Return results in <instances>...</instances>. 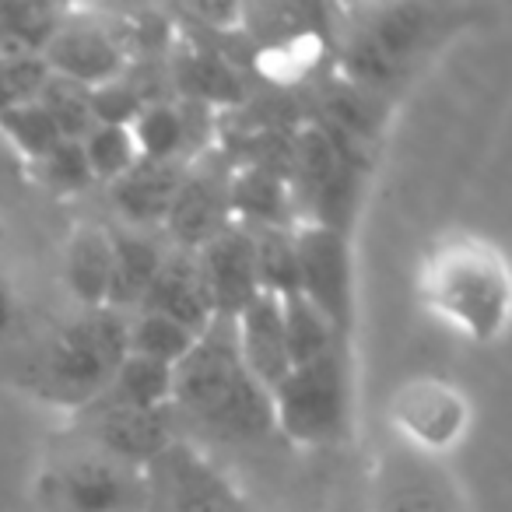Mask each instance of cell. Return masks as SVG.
<instances>
[{
    "label": "cell",
    "instance_id": "31",
    "mask_svg": "<svg viewBox=\"0 0 512 512\" xmlns=\"http://www.w3.org/2000/svg\"><path fill=\"white\" fill-rule=\"evenodd\" d=\"M46 81H50V71L36 53L0 50V109L39 99Z\"/></svg>",
    "mask_w": 512,
    "mask_h": 512
},
{
    "label": "cell",
    "instance_id": "16",
    "mask_svg": "<svg viewBox=\"0 0 512 512\" xmlns=\"http://www.w3.org/2000/svg\"><path fill=\"white\" fill-rule=\"evenodd\" d=\"M137 313H158L165 320L183 323L193 334H204L211 330V323L218 320L211 306V295L200 278L197 256L190 249H179V253L162 256V267H158L155 281L144 292Z\"/></svg>",
    "mask_w": 512,
    "mask_h": 512
},
{
    "label": "cell",
    "instance_id": "7",
    "mask_svg": "<svg viewBox=\"0 0 512 512\" xmlns=\"http://www.w3.org/2000/svg\"><path fill=\"white\" fill-rule=\"evenodd\" d=\"M39 488L57 512H148L144 467L106 456L85 442L53 456Z\"/></svg>",
    "mask_w": 512,
    "mask_h": 512
},
{
    "label": "cell",
    "instance_id": "15",
    "mask_svg": "<svg viewBox=\"0 0 512 512\" xmlns=\"http://www.w3.org/2000/svg\"><path fill=\"white\" fill-rule=\"evenodd\" d=\"M228 323H232V341H235V351H239L242 365H246V372L271 393L274 386L288 376V369H292L281 299L260 292Z\"/></svg>",
    "mask_w": 512,
    "mask_h": 512
},
{
    "label": "cell",
    "instance_id": "22",
    "mask_svg": "<svg viewBox=\"0 0 512 512\" xmlns=\"http://www.w3.org/2000/svg\"><path fill=\"white\" fill-rule=\"evenodd\" d=\"M162 249L134 232L113 235V281H109V309H137L162 267Z\"/></svg>",
    "mask_w": 512,
    "mask_h": 512
},
{
    "label": "cell",
    "instance_id": "21",
    "mask_svg": "<svg viewBox=\"0 0 512 512\" xmlns=\"http://www.w3.org/2000/svg\"><path fill=\"white\" fill-rule=\"evenodd\" d=\"M130 137L141 162L183 165L186 151L193 148V113L172 102H148L130 120Z\"/></svg>",
    "mask_w": 512,
    "mask_h": 512
},
{
    "label": "cell",
    "instance_id": "1",
    "mask_svg": "<svg viewBox=\"0 0 512 512\" xmlns=\"http://www.w3.org/2000/svg\"><path fill=\"white\" fill-rule=\"evenodd\" d=\"M418 302L474 344H498L509 327L512 278L505 253L467 228L439 235L418 264Z\"/></svg>",
    "mask_w": 512,
    "mask_h": 512
},
{
    "label": "cell",
    "instance_id": "25",
    "mask_svg": "<svg viewBox=\"0 0 512 512\" xmlns=\"http://www.w3.org/2000/svg\"><path fill=\"white\" fill-rule=\"evenodd\" d=\"M256 246V281L274 299L299 295V260H295L292 228H249Z\"/></svg>",
    "mask_w": 512,
    "mask_h": 512
},
{
    "label": "cell",
    "instance_id": "30",
    "mask_svg": "<svg viewBox=\"0 0 512 512\" xmlns=\"http://www.w3.org/2000/svg\"><path fill=\"white\" fill-rule=\"evenodd\" d=\"M179 78H183L186 92L197 99V106H204V102H211V99H225V102L239 99V81L228 71L225 60L214 57V53H200V50L186 53Z\"/></svg>",
    "mask_w": 512,
    "mask_h": 512
},
{
    "label": "cell",
    "instance_id": "9",
    "mask_svg": "<svg viewBox=\"0 0 512 512\" xmlns=\"http://www.w3.org/2000/svg\"><path fill=\"white\" fill-rule=\"evenodd\" d=\"M295 260H299V295L330 323L344 344L355 330V256L351 235L341 228L306 225L292 228Z\"/></svg>",
    "mask_w": 512,
    "mask_h": 512
},
{
    "label": "cell",
    "instance_id": "10",
    "mask_svg": "<svg viewBox=\"0 0 512 512\" xmlns=\"http://www.w3.org/2000/svg\"><path fill=\"white\" fill-rule=\"evenodd\" d=\"M369 512H470L446 460L390 442L369 474Z\"/></svg>",
    "mask_w": 512,
    "mask_h": 512
},
{
    "label": "cell",
    "instance_id": "20",
    "mask_svg": "<svg viewBox=\"0 0 512 512\" xmlns=\"http://www.w3.org/2000/svg\"><path fill=\"white\" fill-rule=\"evenodd\" d=\"M186 169L183 165H165V162H137L127 176L109 183L113 193V207L134 225H165L176 190L183 183Z\"/></svg>",
    "mask_w": 512,
    "mask_h": 512
},
{
    "label": "cell",
    "instance_id": "3",
    "mask_svg": "<svg viewBox=\"0 0 512 512\" xmlns=\"http://www.w3.org/2000/svg\"><path fill=\"white\" fill-rule=\"evenodd\" d=\"M446 8L428 4H369L341 11V71L358 92H383L411 74V67L449 29Z\"/></svg>",
    "mask_w": 512,
    "mask_h": 512
},
{
    "label": "cell",
    "instance_id": "8",
    "mask_svg": "<svg viewBox=\"0 0 512 512\" xmlns=\"http://www.w3.org/2000/svg\"><path fill=\"white\" fill-rule=\"evenodd\" d=\"M386 418L393 442L432 460H446L463 446L474 425V407L467 393L442 376H411L393 390Z\"/></svg>",
    "mask_w": 512,
    "mask_h": 512
},
{
    "label": "cell",
    "instance_id": "12",
    "mask_svg": "<svg viewBox=\"0 0 512 512\" xmlns=\"http://www.w3.org/2000/svg\"><path fill=\"white\" fill-rule=\"evenodd\" d=\"M148 512H246L242 498L197 446L176 439L144 467Z\"/></svg>",
    "mask_w": 512,
    "mask_h": 512
},
{
    "label": "cell",
    "instance_id": "24",
    "mask_svg": "<svg viewBox=\"0 0 512 512\" xmlns=\"http://www.w3.org/2000/svg\"><path fill=\"white\" fill-rule=\"evenodd\" d=\"M200 341V334L186 330L183 323L165 320L158 313H134L127 316V351L130 355L151 358L162 362L169 369H176L186 355L193 351V344Z\"/></svg>",
    "mask_w": 512,
    "mask_h": 512
},
{
    "label": "cell",
    "instance_id": "27",
    "mask_svg": "<svg viewBox=\"0 0 512 512\" xmlns=\"http://www.w3.org/2000/svg\"><path fill=\"white\" fill-rule=\"evenodd\" d=\"M281 313H285V337L292 365L313 362V358H323L330 351H348V344L330 330V323L302 295L281 299Z\"/></svg>",
    "mask_w": 512,
    "mask_h": 512
},
{
    "label": "cell",
    "instance_id": "4",
    "mask_svg": "<svg viewBox=\"0 0 512 512\" xmlns=\"http://www.w3.org/2000/svg\"><path fill=\"white\" fill-rule=\"evenodd\" d=\"M123 358H127V313L85 309L46 344L32 390L36 397L78 414L109 390Z\"/></svg>",
    "mask_w": 512,
    "mask_h": 512
},
{
    "label": "cell",
    "instance_id": "11",
    "mask_svg": "<svg viewBox=\"0 0 512 512\" xmlns=\"http://www.w3.org/2000/svg\"><path fill=\"white\" fill-rule=\"evenodd\" d=\"M127 53V29H116L113 22H102L95 15H60L57 29L50 32V39L39 50V60L50 71V78L95 92V88H106L123 78Z\"/></svg>",
    "mask_w": 512,
    "mask_h": 512
},
{
    "label": "cell",
    "instance_id": "14",
    "mask_svg": "<svg viewBox=\"0 0 512 512\" xmlns=\"http://www.w3.org/2000/svg\"><path fill=\"white\" fill-rule=\"evenodd\" d=\"M200 267V278L211 295V306L218 320H232L242 306L260 295V281H256V246L253 232L242 225H228L211 242L193 249Z\"/></svg>",
    "mask_w": 512,
    "mask_h": 512
},
{
    "label": "cell",
    "instance_id": "33",
    "mask_svg": "<svg viewBox=\"0 0 512 512\" xmlns=\"http://www.w3.org/2000/svg\"><path fill=\"white\" fill-rule=\"evenodd\" d=\"M22 169H25V162L15 155V148H11L8 141H4V134H0V176H22Z\"/></svg>",
    "mask_w": 512,
    "mask_h": 512
},
{
    "label": "cell",
    "instance_id": "19",
    "mask_svg": "<svg viewBox=\"0 0 512 512\" xmlns=\"http://www.w3.org/2000/svg\"><path fill=\"white\" fill-rule=\"evenodd\" d=\"M113 281V232L78 225L64 246V285L81 309H109Z\"/></svg>",
    "mask_w": 512,
    "mask_h": 512
},
{
    "label": "cell",
    "instance_id": "26",
    "mask_svg": "<svg viewBox=\"0 0 512 512\" xmlns=\"http://www.w3.org/2000/svg\"><path fill=\"white\" fill-rule=\"evenodd\" d=\"M0 134H4V141L15 148V155L22 158L25 165L39 162L46 151L57 148L60 141H67L39 99L0 109Z\"/></svg>",
    "mask_w": 512,
    "mask_h": 512
},
{
    "label": "cell",
    "instance_id": "6",
    "mask_svg": "<svg viewBox=\"0 0 512 512\" xmlns=\"http://www.w3.org/2000/svg\"><path fill=\"white\" fill-rule=\"evenodd\" d=\"M288 193L295 211H306V225L348 232L351 211L362 197V151L330 134L323 123H309L288 144Z\"/></svg>",
    "mask_w": 512,
    "mask_h": 512
},
{
    "label": "cell",
    "instance_id": "5",
    "mask_svg": "<svg viewBox=\"0 0 512 512\" xmlns=\"http://www.w3.org/2000/svg\"><path fill=\"white\" fill-rule=\"evenodd\" d=\"M271 421L302 449H337L355 435V379L348 351L292 365L271 393Z\"/></svg>",
    "mask_w": 512,
    "mask_h": 512
},
{
    "label": "cell",
    "instance_id": "17",
    "mask_svg": "<svg viewBox=\"0 0 512 512\" xmlns=\"http://www.w3.org/2000/svg\"><path fill=\"white\" fill-rule=\"evenodd\" d=\"M232 176V172H228ZM228 176H214V172H186L183 183L176 190L169 214H165V228L179 249H200L211 242L218 232L232 225V211H228Z\"/></svg>",
    "mask_w": 512,
    "mask_h": 512
},
{
    "label": "cell",
    "instance_id": "32",
    "mask_svg": "<svg viewBox=\"0 0 512 512\" xmlns=\"http://www.w3.org/2000/svg\"><path fill=\"white\" fill-rule=\"evenodd\" d=\"M18 320V292H15V278H11L8 264H4V253H0V341L15 330Z\"/></svg>",
    "mask_w": 512,
    "mask_h": 512
},
{
    "label": "cell",
    "instance_id": "13",
    "mask_svg": "<svg viewBox=\"0 0 512 512\" xmlns=\"http://www.w3.org/2000/svg\"><path fill=\"white\" fill-rule=\"evenodd\" d=\"M81 442L106 456H116L134 467H148L165 446L179 439L172 411H134V407L95 400L92 407L78 411Z\"/></svg>",
    "mask_w": 512,
    "mask_h": 512
},
{
    "label": "cell",
    "instance_id": "29",
    "mask_svg": "<svg viewBox=\"0 0 512 512\" xmlns=\"http://www.w3.org/2000/svg\"><path fill=\"white\" fill-rule=\"evenodd\" d=\"M36 176L50 186L60 197H71V193H85L95 183L92 169H88V158L81 141H60L57 148L46 151L39 162H32Z\"/></svg>",
    "mask_w": 512,
    "mask_h": 512
},
{
    "label": "cell",
    "instance_id": "2",
    "mask_svg": "<svg viewBox=\"0 0 512 512\" xmlns=\"http://www.w3.org/2000/svg\"><path fill=\"white\" fill-rule=\"evenodd\" d=\"M169 411L214 442H260L274 432L271 397L242 365L228 320H214L176 365Z\"/></svg>",
    "mask_w": 512,
    "mask_h": 512
},
{
    "label": "cell",
    "instance_id": "18",
    "mask_svg": "<svg viewBox=\"0 0 512 512\" xmlns=\"http://www.w3.org/2000/svg\"><path fill=\"white\" fill-rule=\"evenodd\" d=\"M228 211L242 228H295V204L285 172L274 165H242L228 176Z\"/></svg>",
    "mask_w": 512,
    "mask_h": 512
},
{
    "label": "cell",
    "instance_id": "28",
    "mask_svg": "<svg viewBox=\"0 0 512 512\" xmlns=\"http://www.w3.org/2000/svg\"><path fill=\"white\" fill-rule=\"evenodd\" d=\"M81 148H85L88 169H92L95 183H116V179L127 176L141 162L134 137H130V127H116V123H95L81 137Z\"/></svg>",
    "mask_w": 512,
    "mask_h": 512
},
{
    "label": "cell",
    "instance_id": "23",
    "mask_svg": "<svg viewBox=\"0 0 512 512\" xmlns=\"http://www.w3.org/2000/svg\"><path fill=\"white\" fill-rule=\"evenodd\" d=\"M172 379L176 369L162 362H151V358L130 355L123 358L120 372L113 376L109 390L99 400L120 407H134V411H169L172 404Z\"/></svg>",
    "mask_w": 512,
    "mask_h": 512
}]
</instances>
